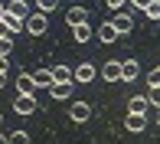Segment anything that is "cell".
Listing matches in <instances>:
<instances>
[{"label": "cell", "instance_id": "cell-9", "mask_svg": "<svg viewBox=\"0 0 160 144\" xmlns=\"http://www.w3.org/2000/svg\"><path fill=\"white\" fill-rule=\"evenodd\" d=\"M128 111H134V115H147V111H150V98H147V95H134V98L128 102Z\"/></svg>", "mask_w": 160, "mask_h": 144}, {"label": "cell", "instance_id": "cell-20", "mask_svg": "<svg viewBox=\"0 0 160 144\" xmlns=\"http://www.w3.org/2000/svg\"><path fill=\"white\" fill-rule=\"evenodd\" d=\"M7 144H30V134L26 131H10L7 134Z\"/></svg>", "mask_w": 160, "mask_h": 144}, {"label": "cell", "instance_id": "cell-17", "mask_svg": "<svg viewBox=\"0 0 160 144\" xmlns=\"http://www.w3.org/2000/svg\"><path fill=\"white\" fill-rule=\"evenodd\" d=\"M3 26H7L10 36H20V33H23V20L13 17V13H3Z\"/></svg>", "mask_w": 160, "mask_h": 144}, {"label": "cell", "instance_id": "cell-26", "mask_svg": "<svg viewBox=\"0 0 160 144\" xmlns=\"http://www.w3.org/2000/svg\"><path fill=\"white\" fill-rule=\"evenodd\" d=\"M128 3H131V7H134V10H141V13H144V7H147V3H150V0H128Z\"/></svg>", "mask_w": 160, "mask_h": 144}, {"label": "cell", "instance_id": "cell-23", "mask_svg": "<svg viewBox=\"0 0 160 144\" xmlns=\"http://www.w3.org/2000/svg\"><path fill=\"white\" fill-rule=\"evenodd\" d=\"M13 53V36H0V56H10Z\"/></svg>", "mask_w": 160, "mask_h": 144}, {"label": "cell", "instance_id": "cell-1", "mask_svg": "<svg viewBox=\"0 0 160 144\" xmlns=\"http://www.w3.org/2000/svg\"><path fill=\"white\" fill-rule=\"evenodd\" d=\"M46 26H49V13H39V10L30 13V17L23 20V30L30 33V36H42V33H46Z\"/></svg>", "mask_w": 160, "mask_h": 144}, {"label": "cell", "instance_id": "cell-24", "mask_svg": "<svg viewBox=\"0 0 160 144\" xmlns=\"http://www.w3.org/2000/svg\"><path fill=\"white\" fill-rule=\"evenodd\" d=\"M105 3H108V10H114V13H118V10H124V3H128V0H105Z\"/></svg>", "mask_w": 160, "mask_h": 144}, {"label": "cell", "instance_id": "cell-31", "mask_svg": "<svg viewBox=\"0 0 160 144\" xmlns=\"http://www.w3.org/2000/svg\"><path fill=\"white\" fill-rule=\"evenodd\" d=\"M0 36H10V33H7V26H3V20H0Z\"/></svg>", "mask_w": 160, "mask_h": 144}, {"label": "cell", "instance_id": "cell-5", "mask_svg": "<svg viewBox=\"0 0 160 144\" xmlns=\"http://www.w3.org/2000/svg\"><path fill=\"white\" fill-rule=\"evenodd\" d=\"M111 26L118 30V36H124V33L134 30V17H131V13H124V10H118V13L111 17Z\"/></svg>", "mask_w": 160, "mask_h": 144}, {"label": "cell", "instance_id": "cell-14", "mask_svg": "<svg viewBox=\"0 0 160 144\" xmlns=\"http://www.w3.org/2000/svg\"><path fill=\"white\" fill-rule=\"evenodd\" d=\"M72 36H75V43H92V36H95V26L78 23V26H72Z\"/></svg>", "mask_w": 160, "mask_h": 144}, {"label": "cell", "instance_id": "cell-28", "mask_svg": "<svg viewBox=\"0 0 160 144\" xmlns=\"http://www.w3.org/2000/svg\"><path fill=\"white\" fill-rule=\"evenodd\" d=\"M154 121H157V128H160V105L154 108Z\"/></svg>", "mask_w": 160, "mask_h": 144}, {"label": "cell", "instance_id": "cell-7", "mask_svg": "<svg viewBox=\"0 0 160 144\" xmlns=\"http://www.w3.org/2000/svg\"><path fill=\"white\" fill-rule=\"evenodd\" d=\"M101 79H105V82H121V62L108 59L105 66H101Z\"/></svg>", "mask_w": 160, "mask_h": 144}, {"label": "cell", "instance_id": "cell-10", "mask_svg": "<svg viewBox=\"0 0 160 144\" xmlns=\"http://www.w3.org/2000/svg\"><path fill=\"white\" fill-rule=\"evenodd\" d=\"M7 13L26 20V17H30V3H26V0H7Z\"/></svg>", "mask_w": 160, "mask_h": 144}, {"label": "cell", "instance_id": "cell-4", "mask_svg": "<svg viewBox=\"0 0 160 144\" xmlns=\"http://www.w3.org/2000/svg\"><path fill=\"white\" fill-rule=\"evenodd\" d=\"M36 108H39L36 95H20V92H17V102H13V111H17V115H33Z\"/></svg>", "mask_w": 160, "mask_h": 144}, {"label": "cell", "instance_id": "cell-2", "mask_svg": "<svg viewBox=\"0 0 160 144\" xmlns=\"http://www.w3.org/2000/svg\"><path fill=\"white\" fill-rule=\"evenodd\" d=\"M95 79H98L95 62H78V66L72 69V82H78V85H88V82H95Z\"/></svg>", "mask_w": 160, "mask_h": 144}, {"label": "cell", "instance_id": "cell-29", "mask_svg": "<svg viewBox=\"0 0 160 144\" xmlns=\"http://www.w3.org/2000/svg\"><path fill=\"white\" fill-rule=\"evenodd\" d=\"M3 85H7V72H0V89H3Z\"/></svg>", "mask_w": 160, "mask_h": 144}, {"label": "cell", "instance_id": "cell-8", "mask_svg": "<svg viewBox=\"0 0 160 144\" xmlns=\"http://www.w3.org/2000/svg\"><path fill=\"white\" fill-rule=\"evenodd\" d=\"M137 75H141V66H137V59H124V62H121V82H134Z\"/></svg>", "mask_w": 160, "mask_h": 144}, {"label": "cell", "instance_id": "cell-11", "mask_svg": "<svg viewBox=\"0 0 160 144\" xmlns=\"http://www.w3.org/2000/svg\"><path fill=\"white\" fill-rule=\"evenodd\" d=\"M65 23H69V26H78V23H88V10H85V7H72V10L65 13Z\"/></svg>", "mask_w": 160, "mask_h": 144}, {"label": "cell", "instance_id": "cell-13", "mask_svg": "<svg viewBox=\"0 0 160 144\" xmlns=\"http://www.w3.org/2000/svg\"><path fill=\"white\" fill-rule=\"evenodd\" d=\"M17 92H20V95H33V92H36L30 72H20V75H17Z\"/></svg>", "mask_w": 160, "mask_h": 144}, {"label": "cell", "instance_id": "cell-27", "mask_svg": "<svg viewBox=\"0 0 160 144\" xmlns=\"http://www.w3.org/2000/svg\"><path fill=\"white\" fill-rule=\"evenodd\" d=\"M0 72H10V56H0Z\"/></svg>", "mask_w": 160, "mask_h": 144}, {"label": "cell", "instance_id": "cell-21", "mask_svg": "<svg viewBox=\"0 0 160 144\" xmlns=\"http://www.w3.org/2000/svg\"><path fill=\"white\" fill-rule=\"evenodd\" d=\"M56 7H59V0H36V10L39 13H52Z\"/></svg>", "mask_w": 160, "mask_h": 144}, {"label": "cell", "instance_id": "cell-32", "mask_svg": "<svg viewBox=\"0 0 160 144\" xmlns=\"http://www.w3.org/2000/svg\"><path fill=\"white\" fill-rule=\"evenodd\" d=\"M0 144H7V131H0Z\"/></svg>", "mask_w": 160, "mask_h": 144}, {"label": "cell", "instance_id": "cell-22", "mask_svg": "<svg viewBox=\"0 0 160 144\" xmlns=\"http://www.w3.org/2000/svg\"><path fill=\"white\" fill-rule=\"evenodd\" d=\"M147 85H150V89H160V66H154L147 72Z\"/></svg>", "mask_w": 160, "mask_h": 144}, {"label": "cell", "instance_id": "cell-12", "mask_svg": "<svg viewBox=\"0 0 160 144\" xmlns=\"http://www.w3.org/2000/svg\"><path fill=\"white\" fill-rule=\"evenodd\" d=\"M124 128H128V131H144V128H147V115H134V111H128Z\"/></svg>", "mask_w": 160, "mask_h": 144}, {"label": "cell", "instance_id": "cell-30", "mask_svg": "<svg viewBox=\"0 0 160 144\" xmlns=\"http://www.w3.org/2000/svg\"><path fill=\"white\" fill-rule=\"evenodd\" d=\"M3 13H7V3H3V0H0V20H3Z\"/></svg>", "mask_w": 160, "mask_h": 144}, {"label": "cell", "instance_id": "cell-25", "mask_svg": "<svg viewBox=\"0 0 160 144\" xmlns=\"http://www.w3.org/2000/svg\"><path fill=\"white\" fill-rule=\"evenodd\" d=\"M147 98H150V105L157 108V105H160V89H150V92H147Z\"/></svg>", "mask_w": 160, "mask_h": 144}, {"label": "cell", "instance_id": "cell-15", "mask_svg": "<svg viewBox=\"0 0 160 144\" xmlns=\"http://www.w3.org/2000/svg\"><path fill=\"white\" fill-rule=\"evenodd\" d=\"M95 36L108 46V43H114V39H118V30H114V26H111V20H108V23H101L98 30H95Z\"/></svg>", "mask_w": 160, "mask_h": 144}, {"label": "cell", "instance_id": "cell-3", "mask_svg": "<svg viewBox=\"0 0 160 144\" xmlns=\"http://www.w3.org/2000/svg\"><path fill=\"white\" fill-rule=\"evenodd\" d=\"M69 118L75 121V125L88 121V118H92V105H88V102H78V98H75V102L69 105Z\"/></svg>", "mask_w": 160, "mask_h": 144}, {"label": "cell", "instance_id": "cell-18", "mask_svg": "<svg viewBox=\"0 0 160 144\" xmlns=\"http://www.w3.org/2000/svg\"><path fill=\"white\" fill-rule=\"evenodd\" d=\"M52 82H72V66H52Z\"/></svg>", "mask_w": 160, "mask_h": 144}, {"label": "cell", "instance_id": "cell-6", "mask_svg": "<svg viewBox=\"0 0 160 144\" xmlns=\"http://www.w3.org/2000/svg\"><path fill=\"white\" fill-rule=\"evenodd\" d=\"M72 85H75V82H52V85H49V95H52L56 102H69V98H72Z\"/></svg>", "mask_w": 160, "mask_h": 144}, {"label": "cell", "instance_id": "cell-16", "mask_svg": "<svg viewBox=\"0 0 160 144\" xmlns=\"http://www.w3.org/2000/svg\"><path fill=\"white\" fill-rule=\"evenodd\" d=\"M30 75H33L36 89H49V85H52V72L49 69H36V72H30Z\"/></svg>", "mask_w": 160, "mask_h": 144}, {"label": "cell", "instance_id": "cell-19", "mask_svg": "<svg viewBox=\"0 0 160 144\" xmlns=\"http://www.w3.org/2000/svg\"><path fill=\"white\" fill-rule=\"evenodd\" d=\"M144 13H147V20H154V23H157V20H160V0H150V3L144 7Z\"/></svg>", "mask_w": 160, "mask_h": 144}, {"label": "cell", "instance_id": "cell-33", "mask_svg": "<svg viewBox=\"0 0 160 144\" xmlns=\"http://www.w3.org/2000/svg\"><path fill=\"white\" fill-rule=\"evenodd\" d=\"M0 128H3V115H0Z\"/></svg>", "mask_w": 160, "mask_h": 144}]
</instances>
